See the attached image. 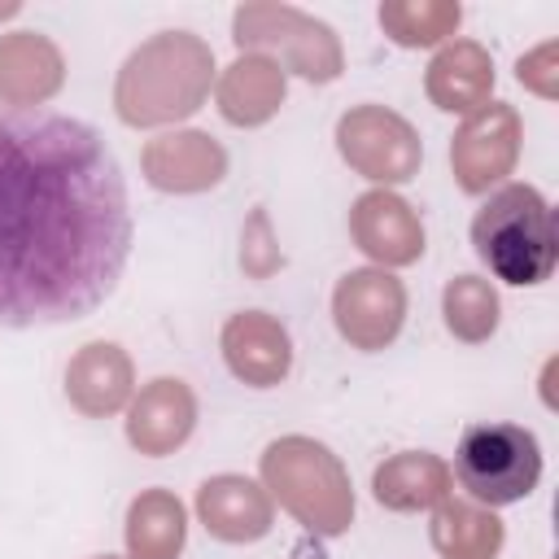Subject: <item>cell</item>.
Wrapping results in <instances>:
<instances>
[{
	"mask_svg": "<svg viewBox=\"0 0 559 559\" xmlns=\"http://www.w3.org/2000/svg\"><path fill=\"white\" fill-rule=\"evenodd\" d=\"M349 231L358 240V249H367L380 262H415L424 253V227L411 214V205L393 192H367L354 201L349 214Z\"/></svg>",
	"mask_w": 559,
	"mask_h": 559,
	"instance_id": "obj_11",
	"label": "cell"
},
{
	"mask_svg": "<svg viewBox=\"0 0 559 559\" xmlns=\"http://www.w3.org/2000/svg\"><path fill=\"white\" fill-rule=\"evenodd\" d=\"M105 559H109V555H105Z\"/></svg>",
	"mask_w": 559,
	"mask_h": 559,
	"instance_id": "obj_24",
	"label": "cell"
},
{
	"mask_svg": "<svg viewBox=\"0 0 559 559\" xmlns=\"http://www.w3.org/2000/svg\"><path fill=\"white\" fill-rule=\"evenodd\" d=\"M236 44L240 48H275L288 66L314 83L341 74V48L332 31L288 4H240L236 9Z\"/></svg>",
	"mask_w": 559,
	"mask_h": 559,
	"instance_id": "obj_6",
	"label": "cell"
},
{
	"mask_svg": "<svg viewBox=\"0 0 559 559\" xmlns=\"http://www.w3.org/2000/svg\"><path fill=\"white\" fill-rule=\"evenodd\" d=\"M127 258V179L100 131L0 105V328L87 319Z\"/></svg>",
	"mask_w": 559,
	"mask_h": 559,
	"instance_id": "obj_1",
	"label": "cell"
},
{
	"mask_svg": "<svg viewBox=\"0 0 559 559\" xmlns=\"http://www.w3.org/2000/svg\"><path fill=\"white\" fill-rule=\"evenodd\" d=\"M432 542L450 559H489L502 542V528L493 515H480V511L454 502V507H441V515L432 524Z\"/></svg>",
	"mask_w": 559,
	"mask_h": 559,
	"instance_id": "obj_21",
	"label": "cell"
},
{
	"mask_svg": "<svg viewBox=\"0 0 559 559\" xmlns=\"http://www.w3.org/2000/svg\"><path fill=\"white\" fill-rule=\"evenodd\" d=\"M284 100V70L271 61V57H240L223 83H218V109L227 122L236 127H253V122H266Z\"/></svg>",
	"mask_w": 559,
	"mask_h": 559,
	"instance_id": "obj_17",
	"label": "cell"
},
{
	"mask_svg": "<svg viewBox=\"0 0 559 559\" xmlns=\"http://www.w3.org/2000/svg\"><path fill=\"white\" fill-rule=\"evenodd\" d=\"M515 140H520V122L507 105H489L476 118H467L450 148L459 183L467 192H485L493 179H502L515 162Z\"/></svg>",
	"mask_w": 559,
	"mask_h": 559,
	"instance_id": "obj_9",
	"label": "cell"
},
{
	"mask_svg": "<svg viewBox=\"0 0 559 559\" xmlns=\"http://www.w3.org/2000/svg\"><path fill=\"white\" fill-rule=\"evenodd\" d=\"M144 170L166 192H201L223 179L227 153L201 131H175V135H157L144 148Z\"/></svg>",
	"mask_w": 559,
	"mask_h": 559,
	"instance_id": "obj_12",
	"label": "cell"
},
{
	"mask_svg": "<svg viewBox=\"0 0 559 559\" xmlns=\"http://www.w3.org/2000/svg\"><path fill=\"white\" fill-rule=\"evenodd\" d=\"M57 87H61V52L44 35L13 31L0 39V100L9 109L39 105Z\"/></svg>",
	"mask_w": 559,
	"mask_h": 559,
	"instance_id": "obj_13",
	"label": "cell"
},
{
	"mask_svg": "<svg viewBox=\"0 0 559 559\" xmlns=\"http://www.w3.org/2000/svg\"><path fill=\"white\" fill-rule=\"evenodd\" d=\"M262 476L275 489V498L310 528L341 533L354 515L349 476L336 463V454L310 437H284L262 454Z\"/></svg>",
	"mask_w": 559,
	"mask_h": 559,
	"instance_id": "obj_4",
	"label": "cell"
},
{
	"mask_svg": "<svg viewBox=\"0 0 559 559\" xmlns=\"http://www.w3.org/2000/svg\"><path fill=\"white\" fill-rule=\"evenodd\" d=\"M205 528L223 542H258L271 528V498L245 476H214L197 493Z\"/></svg>",
	"mask_w": 559,
	"mask_h": 559,
	"instance_id": "obj_15",
	"label": "cell"
},
{
	"mask_svg": "<svg viewBox=\"0 0 559 559\" xmlns=\"http://www.w3.org/2000/svg\"><path fill=\"white\" fill-rule=\"evenodd\" d=\"M214 79V52L188 31H162L144 48H135L118 74V114L131 127H157L170 118H188Z\"/></svg>",
	"mask_w": 559,
	"mask_h": 559,
	"instance_id": "obj_2",
	"label": "cell"
},
{
	"mask_svg": "<svg viewBox=\"0 0 559 559\" xmlns=\"http://www.w3.org/2000/svg\"><path fill=\"white\" fill-rule=\"evenodd\" d=\"M380 22L397 44L419 48L445 39L459 26V4H384Z\"/></svg>",
	"mask_w": 559,
	"mask_h": 559,
	"instance_id": "obj_23",
	"label": "cell"
},
{
	"mask_svg": "<svg viewBox=\"0 0 559 559\" xmlns=\"http://www.w3.org/2000/svg\"><path fill=\"white\" fill-rule=\"evenodd\" d=\"M445 323L463 341H485L498 328V297H493V288L485 280H476V275L450 280V288H445Z\"/></svg>",
	"mask_w": 559,
	"mask_h": 559,
	"instance_id": "obj_22",
	"label": "cell"
},
{
	"mask_svg": "<svg viewBox=\"0 0 559 559\" xmlns=\"http://www.w3.org/2000/svg\"><path fill=\"white\" fill-rule=\"evenodd\" d=\"M131 559H175L183 550V507L166 489H148L131 502L127 515Z\"/></svg>",
	"mask_w": 559,
	"mask_h": 559,
	"instance_id": "obj_19",
	"label": "cell"
},
{
	"mask_svg": "<svg viewBox=\"0 0 559 559\" xmlns=\"http://www.w3.org/2000/svg\"><path fill=\"white\" fill-rule=\"evenodd\" d=\"M493 87V66L489 57L476 48V44H450L437 52V61L428 66V96L441 105V109H476L485 105Z\"/></svg>",
	"mask_w": 559,
	"mask_h": 559,
	"instance_id": "obj_18",
	"label": "cell"
},
{
	"mask_svg": "<svg viewBox=\"0 0 559 559\" xmlns=\"http://www.w3.org/2000/svg\"><path fill=\"white\" fill-rule=\"evenodd\" d=\"M332 314H336V328H341L345 341H354L358 349H380L402 328L406 293L384 271H349L336 284Z\"/></svg>",
	"mask_w": 559,
	"mask_h": 559,
	"instance_id": "obj_8",
	"label": "cell"
},
{
	"mask_svg": "<svg viewBox=\"0 0 559 559\" xmlns=\"http://www.w3.org/2000/svg\"><path fill=\"white\" fill-rule=\"evenodd\" d=\"M472 245L502 284H542L559 258L555 214L533 183H507L476 210Z\"/></svg>",
	"mask_w": 559,
	"mask_h": 559,
	"instance_id": "obj_3",
	"label": "cell"
},
{
	"mask_svg": "<svg viewBox=\"0 0 559 559\" xmlns=\"http://www.w3.org/2000/svg\"><path fill=\"white\" fill-rule=\"evenodd\" d=\"M336 140H341L345 162H354L367 179L402 183L419 166V140H415V131L397 114L376 109V105H362V109L345 114L341 127H336Z\"/></svg>",
	"mask_w": 559,
	"mask_h": 559,
	"instance_id": "obj_7",
	"label": "cell"
},
{
	"mask_svg": "<svg viewBox=\"0 0 559 559\" xmlns=\"http://www.w3.org/2000/svg\"><path fill=\"white\" fill-rule=\"evenodd\" d=\"M192 419H197V402H192L188 384L183 380H153L140 393V402L131 406L127 437L144 454H170L192 432Z\"/></svg>",
	"mask_w": 559,
	"mask_h": 559,
	"instance_id": "obj_14",
	"label": "cell"
},
{
	"mask_svg": "<svg viewBox=\"0 0 559 559\" xmlns=\"http://www.w3.org/2000/svg\"><path fill=\"white\" fill-rule=\"evenodd\" d=\"M445 467L432 454H397L376 472V498L393 511H415V507H432L445 498Z\"/></svg>",
	"mask_w": 559,
	"mask_h": 559,
	"instance_id": "obj_20",
	"label": "cell"
},
{
	"mask_svg": "<svg viewBox=\"0 0 559 559\" xmlns=\"http://www.w3.org/2000/svg\"><path fill=\"white\" fill-rule=\"evenodd\" d=\"M66 393L83 415H109L127 402L131 393V362L118 345L96 341L83 345V354L66 371Z\"/></svg>",
	"mask_w": 559,
	"mask_h": 559,
	"instance_id": "obj_16",
	"label": "cell"
},
{
	"mask_svg": "<svg viewBox=\"0 0 559 559\" xmlns=\"http://www.w3.org/2000/svg\"><path fill=\"white\" fill-rule=\"evenodd\" d=\"M454 476L480 507L520 502L542 476V445L520 424H472L459 441Z\"/></svg>",
	"mask_w": 559,
	"mask_h": 559,
	"instance_id": "obj_5",
	"label": "cell"
},
{
	"mask_svg": "<svg viewBox=\"0 0 559 559\" xmlns=\"http://www.w3.org/2000/svg\"><path fill=\"white\" fill-rule=\"evenodd\" d=\"M223 354H227V367L245 384H253V389L280 384L288 376V362H293L288 332L271 314H262V310H245V314L227 319V328H223Z\"/></svg>",
	"mask_w": 559,
	"mask_h": 559,
	"instance_id": "obj_10",
	"label": "cell"
}]
</instances>
